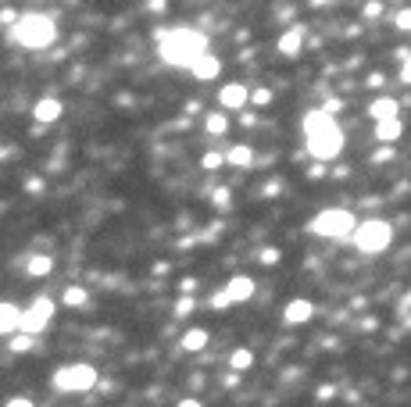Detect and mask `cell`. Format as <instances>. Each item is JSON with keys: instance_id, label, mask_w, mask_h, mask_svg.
Segmentation results:
<instances>
[{"instance_id": "obj_1", "label": "cell", "mask_w": 411, "mask_h": 407, "mask_svg": "<svg viewBox=\"0 0 411 407\" xmlns=\"http://www.w3.org/2000/svg\"><path fill=\"white\" fill-rule=\"evenodd\" d=\"M304 143H307V154L315 161H333L340 150H343V133L333 115H325L322 107L304 115Z\"/></svg>"}, {"instance_id": "obj_2", "label": "cell", "mask_w": 411, "mask_h": 407, "mask_svg": "<svg viewBox=\"0 0 411 407\" xmlns=\"http://www.w3.org/2000/svg\"><path fill=\"white\" fill-rule=\"evenodd\" d=\"M204 50H208V36L197 29H172L157 39V54L172 68H190Z\"/></svg>"}, {"instance_id": "obj_3", "label": "cell", "mask_w": 411, "mask_h": 407, "mask_svg": "<svg viewBox=\"0 0 411 407\" xmlns=\"http://www.w3.org/2000/svg\"><path fill=\"white\" fill-rule=\"evenodd\" d=\"M11 39L22 43L26 50H47L57 39V26L47 15H18V21L11 26Z\"/></svg>"}, {"instance_id": "obj_4", "label": "cell", "mask_w": 411, "mask_h": 407, "mask_svg": "<svg viewBox=\"0 0 411 407\" xmlns=\"http://www.w3.org/2000/svg\"><path fill=\"white\" fill-rule=\"evenodd\" d=\"M358 218L351 211H343V207H325L318 211L312 222H307V232L312 236H322V240H351V232H354Z\"/></svg>"}, {"instance_id": "obj_5", "label": "cell", "mask_w": 411, "mask_h": 407, "mask_svg": "<svg viewBox=\"0 0 411 407\" xmlns=\"http://www.w3.org/2000/svg\"><path fill=\"white\" fill-rule=\"evenodd\" d=\"M50 382H54V390H57V393H90L93 386L100 382V375H97L93 364L75 361V364H61Z\"/></svg>"}, {"instance_id": "obj_6", "label": "cell", "mask_w": 411, "mask_h": 407, "mask_svg": "<svg viewBox=\"0 0 411 407\" xmlns=\"http://www.w3.org/2000/svg\"><path fill=\"white\" fill-rule=\"evenodd\" d=\"M351 243H354L361 254H383L390 243H394V225L383 222V218L358 222L354 232H351Z\"/></svg>"}, {"instance_id": "obj_7", "label": "cell", "mask_w": 411, "mask_h": 407, "mask_svg": "<svg viewBox=\"0 0 411 407\" xmlns=\"http://www.w3.org/2000/svg\"><path fill=\"white\" fill-rule=\"evenodd\" d=\"M54 314H57V304H54V300H50V296H36L32 304L22 311V321H18V329L29 332V336H39L44 329H50Z\"/></svg>"}, {"instance_id": "obj_8", "label": "cell", "mask_w": 411, "mask_h": 407, "mask_svg": "<svg viewBox=\"0 0 411 407\" xmlns=\"http://www.w3.org/2000/svg\"><path fill=\"white\" fill-rule=\"evenodd\" d=\"M247 93H251V86L243 82H225L218 90V104L225 107V111H240V107H247Z\"/></svg>"}, {"instance_id": "obj_9", "label": "cell", "mask_w": 411, "mask_h": 407, "mask_svg": "<svg viewBox=\"0 0 411 407\" xmlns=\"http://www.w3.org/2000/svg\"><path fill=\"white\" fill-rule=\"evenodd\" d=\"M312 314H315V304H312V300H304V296L290 300V304L283 307V321H286V325H304V321H312Z\"/></svg>"}, {"instance_id": "obj_10", "label": "cell", "mask_w": 411, "mask_h": 407, "mask_svg": "<svg viewBox=\"0 0 411 407\" xmlns=\"http://www.w3.org/2000/svg\"><path fill=\"white\" fill-rule=\"evenodd\" d=\"M222 293L229 296V304H243V300L254 296V278H251V275H233L229 283H225Z\"/></svg>"}, {"instance_id": "obj_11", "label": "cell", "mask_w": 411, "mask_h": 407, "mask_svg": "<svg viewBox=\"0 0 411 407\" xmlns=\"http://www.w3.org/2000/svg\"><path fill=\"white\" fill-rule=\"evenodd\" d=\"M61 115H65V104H61L57 97H44V100H36V107H32V118L39 125H54Z\"/></svg>"}, {"instance_id": "obj_12", "label": "cell", "mask_w": 411, "mask_h": 407, "mask_svg": "<svg viewBox=\"0 0 411 407\" xmlns=\"http://www.w3.org/2000/svg\"><path fill=\"white\" fill-rule=\"evenodd\" d=\"M190 72H193V79H200V82H211V79H218V72H222V61H218L211 50H204V54L190 64Z\"/></svg>"}, {"instance_id": "obj_13", "label": "cell", "mask_w": 411, "mask_h": 407, "mask_svg": "<svg viewBox=\"0 0 411 407\" xmlns=\"http://www.w3.org/2000/svg\"><path fill=\"white\" fill-rule=\"evenodd\" d=\"M300 47H304V26H290V29L279 36V43H276V50H279L283 57H297Z\"/></svg>"}, {"instance_id": "obj_14", "label": "cell", "mask_w": 411, "mask_h": 407, "mask_svg": "<svg viewBox=\"0 0 411 407\" xmlns=\"http://www.w3.org/2000/svg\"><path fill=\"white\" fill-rule=\"evenodd\" d=\"M401 133H404L401 115H397V118H379V122H376V140H379V143H397Z\"/></svg>"}, {"instance_id": "obj_15", "label": "cell", "mask_w": 411, "mask_h": 407, "mask_svg": "<svg viewBox=\"0 0 411 407\" xmlns=\"http://www.w3.org/2000/svg\"><path fill=\"white\" fill-rule=\"evenodd\" d=\"M397 115H401V104H397L394 97H379V100L368 104V118H372V122H379V118H397Z\"/></svg>"}, {"instance_id": "obj_16", "label": "cell", "mask_w": 411, "mask_h": 407, "mask_svg": "<svg viewBox=\"0 0 411 407\" xmlns=\"http://www.w3.org/2000/svg\"><path fill=\"white\" fill-rule=\"evenodd\" d=\"M18 321H22V307H15V304H0V336H11L18 332Z\"/></svg>"}, {"instance_id": "obj_17", "label": "cell", "mask_w": 411, "mask_h": 407, "mask_svg": "<svg viewBox=\"0 0 411 407\" xmlns=\"http://www.w3.org/2000/svg\"><path fill=\"white\" fill-rule=\"evenodd\" d=\"M26 272H29L32 278L50 275V272H54V257H50V254H29V257H26Z\"/></svg>"}, {"instance_id": "obj_18", "label": "cell", "mask_w": 411, "mask_h": 407, "mask_svg": "<svg viewBox=\"0 0 411 407\" xmlns=\"http://www.w3.org/2000/svg\"><path fill=\"white\" fill-rule=\"evenodd\" d=\"M225 164H236V168H251L254 164V146L247 143H236L229 154H225Z\"/></svg>"}, {"instance_id": "obj_19", "label": "cell", "mask_w": 411, "mask_h": 407, "mask_svg": "<svg viewBox=\"0 0 411 407\" xmlns=\"http://www.w3.org/2000/svg\"><path fill=\"white\" fill-rule=\"evenodd\" d=\"M208 329H190V332H182V350H204L208 347Z\"/></svg>"}, {"instance_id": "obj_20", "label": "cell", "mask_w": 411, "mask_h": 407, "mask_svg": "<svg viewBox=\"0 0 411 407\" xmlns=\"http://www.w3.org/2000/svg\"><path fill=\"white\" fill-rule=\"evenodd\" d=\"M90 304V290L86 286H68L65 290V307H86Z\"/></svg>"}, {"instance_id": "obj_21", "label": "cell", "mask_w": 411, "mask_h": 407, "mask_svg": "<svg viewBox=\"0 0 411 407\" xmlns=\"http://www.w3.org/2000/svg\"><path fill=\"white\" fill-rule=\"evenodd\" d=\"M251 364H254V354L247 350V347H240V350L229 354V368H233V372H247Z\"/></svg>"}, {"instance_id": "obj_22", "label": "cell", "mask_w": 411, "mask_h": 407, "mask_svg": "<svg viewBox=\"0 0 411 407\" xmlns=\"http://www.w3.org/2000/svg\"><path fill=\"white\" fill-rule=\"evenodd\" d=\"M204 125H208V133H211V136H225V133H229V118H225L222 111H211Z\"/></svg>"}, {"instance_id": "obj_23", "label": "cell", "mask_w": 411, "mask_h": 407, "mask_svg": "<svg viewBox=\"0 0 411 407\" xmlns=\"http://www.w3.org/2000/svg\"><path fill=\"white\" fill-rule=\"evenodd\" d=\"M247 100H251L254 107H269V104H272V90H269V86H251Z\"/></svg>"}, {"instance_id": "obj_24", "label": "cell", "mask_w": 411, "mask_h": 407, "mask_svg": "<svg viewBox=\"0 0 411 407\" xmlns=\"http://www.w3.org/2000/svg\"><path fill=\"white\" fill-rule=\"evenodd\" d=\"M193 307H197L193 293H182V296H179V304H175V318H190V314H193Z\"/></svg>"}, {"instance_id": "obj_25", "label": "cell", "mask_w": 411, "mask_h": 407, "mask_svg": "<svg viewBox=\"0 0 411 407\" xmlns=\"http://www.w3.org/2000/svg\"><path fill=\"white\" fill-rule=\"evenodd\" d=\"M32 343H36V336L22 332V336H15V339H11V350H15V354H26V350H32Z\"/></svg>"}, {"instance_id": "obj_26", "label": "cell", "mask_w": 411, "mask_h": 407, "mask_svg": "<svg viewBox=\"0 0 411 407\" xmlns=\"http://www.w3.org/2000/svg\"><path fill=\"white\" fill-rule=\"evenodd\" d=\"M200 164H204V171H215V168H222V164H225V154H218V150H208Z\"/></svg>"}, {"instance_id": "obj_27", "label": "cell", "mask_w": 411, "mask_h": 407, "mask_svg": "<svg viewBox=\"0 0 411 407\" xmlns=\"http://www.w3.org/2000/svg\"><path fill=\"white\" fill-rule=\"evenodd\" d=\"M394 26H397L401 32H408V26H411V11H408V8H401V11L394 15Z\"/></svg>"}, {"instance_id": "obj_28", "label": "cell", "mask_w": 411, "mask_h": 407, "mask_svg": "<svg viewBox=\"0 0 411 407\" xmlns=\"http://www.w3.org/2000/svg\"><path fill=\"white\" fill-rule=\"evenodd\" d=\"M279 257H283V254H279L276 247H265V250H261V257H258V261H261V265H276V261H279Z\"/></svg>"}, {"instance_id": "obj_29", "label": "cell", "mask_w": 411, "mask_h": 407, "mask_svg": "<svg viewBox=\"0 0 411 407\" xmlns=\"http://www.w3.org/2000/svg\"><path fill=\"white\" fill-rule=\"evenodd\" d=\"M408 311H411V296H408V293H404V296H401V300H397V318H401V321H404V325H408Z\"/></svg>"}, {"instance_id": "obj_30", "label": "cell", "mask_w": 411, "mask_h": 407, "mask_svg": "<svg viewBox=\"0 0 411 407\" xmlns=\"http://www.w3.org/2000/svg\"><path fill=\"white\" fill-rule=\"evenodd\" d=\"M315 397H318L322 404H325V400H333V397H336V386H333V382H325V386H318V393H315Z\"/></svg>"}, {"instance_id": "obj_31", "label": "cell", "mask_w": 411, "mask_h": 407, "mask_svg": "<svg viewBox=\"0 0 411 407\" xmlns=\"http://www.w3.org/2000/svg\"><path fill=\"white\" fill-rule=\"evenodd\" d=\"M383 15V0H368L365 4V18H379Z\"/></svg>"}, {"instance_id": "obj_32", "label": "cell", "mask_w": 411, "mask_h": 407, "mask_svg": "<svg viewBox=\"0 0 411 407\" xmlns=\"http://www.w3.org/2000/svg\"><path fill=\"white\" fill-rule=\"evenodd\" d=\"M15 21H18V11H15V8H4V11H0V26H8V29H11Z\"/></svg>"}, {"instance_id": "obj_33", "label": "cell", "mask_w": 411, "mask_h": 407, "mask_svg": "<svg viewBox=\"0 0 411 407\" xmlns=\"http://www.w3.org/2000/svg\"><path fill=\"white\" fill-rule=\"evenodd\" d=\"M211 307H215V311H225V307H229V296H225V293L218 290V293L211 296Z\"/></svg>"}, {"instance_id": "obj_34", "label": "cell", "mask_w": 411, "mask_h": 407, "mask_svg": "<svg viewBox=\"0 0 411 407\" xmlns=\"http://www.w3.org/2000/svg\"><path fill=\"white\" fill-rule=\"evenodd\" d=\"M322 111H325V115H340V111H343V100H336V97H333V100H325Z\"/></svg>"}, {"instance_id": "obj_35", "label": "cell", "mask_w": 411, "mask_h": 407, "mask_svg": "<svg viewBox=\"0 0 411 407\" xmlns=\"http://www.w3.org/2000/svg\"><path fill=\"white\" fill-rule=\"evenodd\" d=\"M4 407H36V400H29V397H11Z\"/></svg>"}, {"instance_id": "obj_36", "label": "cell", "mask_w": 411, "mask_h": 407, "mask_svg": "<svg viewBox=\"0 0 411 407\" xmlns=\"http://www.w3.org/2000/svg\"><path fill=\"white\" fill-rule=\"evenodd\" d=\"M197 278H182V283H179V293H197Z\"/></svg>"}, {"instance_id": "obj_37", "label": "cell", "mask_w": 411, "mask_h": 407, "mask_svg": "<svg viewBox=\"0 0 411 407\" xmlns=\"http://www.w3.org/2000/svg\"><path fill=\"white\" fill-rule=\"evenodd\" d=\"M215 204H218V207L229 204V189H225V186H222V189H215Z\"/></svg>"}, {"instance_id": "obj_38", "label": "cell", "mask_w": 411, "mask_h": 407, "mask_svg": "<svg viewBox=\"0 0 411 407\" xmlns=\"http://www.w3.org/2000/svg\"><path fill=\"white\" fill-rule=\"evenodd\" d=\"M383 82H386V75H379V72H372V75H368V86H372V90H379Z\"/></svg>"}, {"instance_id": "obj_39", "label": "cell", "mask_w": 411, "mask_h": 407, "mask_svg": "<svg viewBox=\"0 0 411 407\" xmlns=\"http://www.w3.org/2000/svg\"><path fill=\"white\" fill-rule=\"evenodd\" d=\"M307 176H312V179H322V176H325V168H322V161H318V164H312V168H307Z\"/></svg>"}, {"instance_id": "obj_40", "label": "cell", "mask_w": 411, "mask_h": 407, "mask_svg": "<svg viewBox=\"0 0 411 407\" xmlns=\"http://www.w3.org/2000/svg\"><path fill=\"white\" fill-rule=\"evenodd\" d=\"M175 407H204V400H197V397H187V400H179Z\"/></svg>"}, {"instance_id": "obj_41", "label": "cell", "mask_w": 411, "mask_h": 407, "mask_svg": "<svg viewBox=\"0 0 411 407\" xmlns=\"http://www.w3.org/2000/svg\"><path fill=\"white\" fill-rule=\"evenodd\" d=\"M401 82H404V86L411 82V68H408V61H401Z\"/></svg>"}, {"instance_id": "obj_42", "label": "cell", "mask_w": 411, "mask_h": 407, "mask_svg": "<svg viewBox=\"0 0 411 407\" xmlns=\"http://www.w3.org/2000/svg\"><path fill=\"white\" fill-rule=\"evenodd\" d=\"M151 11H164V0H151Z\"/></svg>"}, {"instance_id": "obj_43", "label": "cell", "mask_w": 411, "mask_h": 407, "mask_svg": "<svg viewBox=\"0 0 411 407\" xmlns=\"http://www.w3.org/2000/svg\"><path fill=\"white\" fill-rule=\"evenodd\" d=\"M312 4H318V8H322V4H329V0H312Z\"/></svg>"}]
</instances>
